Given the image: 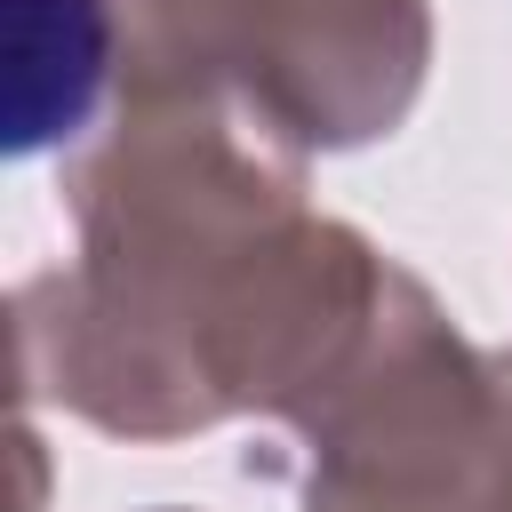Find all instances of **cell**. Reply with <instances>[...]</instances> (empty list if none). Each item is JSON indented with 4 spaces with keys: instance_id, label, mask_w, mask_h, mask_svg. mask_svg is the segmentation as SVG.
Here are the masks:
<instances>
[{
    "instance_id": "cell-1",
    "label": "cell",
    "mask_w": 512,
    "mask_h": 512,
    "mask_svg": "<svg viewBox=\"0 0 512 512\" xmlns=\"http://www.w3.org/2000/svg\"><path fill=\"white\" fill-rule=\"evenodd\" d=\"M64 200L80 256L16 288V376L112 440L304 424L400 272L304 200V152L208 96H120Z\"/></svg>"
},
{
    "instance_id": "cell-2",
    "label": "cell",
    "mask_w": 512,
    "mask_h": 512,
    "mask_svg": "<svg viewBox=\"0 0 512 512\" xmlns=\"http://www.w3.org/2000/svg\"><path fill=\"white\" fill-rule=\"evenodd\" d=\"M120 96H208L288 152L392 136L432 64L424 0H104Z\"/></svg>"
},
{
    "instance_id": "cell-3",
    "label": "cell",
    "mask_w": 512,
    "mask_h": 512,
    "mask_svg": "<svg viewBox=\"0 0 512 512\" xmlns=\"http://www.w3.org/2000/svg\"><path fill=\"white\" fill-rule=\"evenodd\" d=\"M296 440L304 512H512V352H480L424 280L392 272Z\"/></svg>"
},
{
    "instance_id": "cell-4",
    "label": "cell",
    "mask_w": 512,
    "mask_h": 512,
    "mask_svg": "<svg viewBox=\"0 0 512 512\" xmlns=\"http://www.w3.org/2000/svg\"><path fill=\"white\" fill-rule=\"evenodd\" d=\"M104 72H120L104 0H16V24H8V152H40V144L72 136L88 120Z\"/></svg>"
},
{
    "instance_id": "cell-5",
    "label": "cell",
    "mask_w": 512,
    "mask_h": 512,
    "mask_svg": "<svg viewBox=\"0 0 512 512\" xmlns=\"http://www.w3.org/2000/svg\"><path fill=\"white\" fill-rule=\"evenodd\" d=\"M160 512H176V504H160Z\"/></svg>"
}]
</instances>
